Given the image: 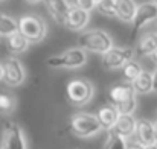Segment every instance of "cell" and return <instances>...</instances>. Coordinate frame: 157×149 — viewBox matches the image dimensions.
Masks as SVG:
<instances>
[{
	"mask_svg": "<svg viewBox=\"0 0 157 149\" xmlns=\"http://www.w3.org/2000/svg\"><path fill=\"white\" fill-rule=\"evenodd\" d=\"M66 93H67V98L70 100V103H73L76 106H82V105H87L93 99L95 87L90 81L78 78V79H72L67 84Z\"/></svg>",
	"mask_w": 157,
	"mask_h": 149,
	"instance_id": "5b68a950",
	"label": "cell"
},
{
	"mask_svg": "<svg viewBox=\"0 0 157 149\" xmlns=\"http://www.w3.org/2000/svg\"><path fill=\"white\" fill-rule=\"evenodd\" d=\"M72 5L76 6V8H79V9H82V11L92 12V11L95 9V5H96V3H95L93 0H73Z\"/></svg>",
	"mask_w": 157,
	"mask_h": 149,
	"instance_id": "484cf974",
	"label": "cell"
},
{
	"mask_svg": "<svg viewBox=\"0 0 157 149\" xmlns=\"http://www.w3.org/2000/svg\"><path fill=\"white\" fill-rule=\"evenodd\" d=\"M137 3L134 0H116V17L124 23H131L136 14Z\"/></svg>",
	"mask_w": 157,
	"mask_h": 149,
	"instance_id": "2e32d148",
	"label": "cell"
},
{
	"mask_svg": "<svg viewBox=\"0 0 157 149\" xmlns=\"http://www.w3.org/2000/svg\"><path fill=\"white\" fill-rule=\"evenodd\" d=\"M150 58H151V59H153V61H154V62L157 64V49L154 50V52H153L151 55H150Z\"/></svg>",
	"mask_w": 157,
	"mask_h": 149,
	"instance_id": "f1b7e54d",
	"label": "cell"
},
{
	"mask_svg": "<svg viewBox=\"0 0 157 149\" xmlns=\"http://www.w3.org/2000/svg\"><path fill=\"white\" fill-rule=\"evenodd\" d=\"M131 99H136V93L131 87V84L128 82H121V84H114L110 90H108V100L113 106L121 105L124 102H128Z\"/></svg>",
	"mask_w": 157,
	"mask_h": 149,
	"instance_id": "30bf717a",
	"label": "cell"
},
{
	"mask_svg": "<svg viewBox=\"0 0 157 149\" xmlns=\"http://www.w3.org/2000/svg\"><path fill=\"white\" fill-rule=\"evenodd\" d=\"M25 2H28V3L34 5V3H40V2H43V0H25Z\"/></svg>",
	"mask_w": 157,
	"mask_h": 149,
	"instance_id": "4dcf8cb0",
	"label": "cell"
},
{
	"mask_svg": "<svg viewBox=\"0 0 157 149\" xmlns=\"http://www.w3.org/2000/svg\"><path fill=\"white\" fill-rule=\"evenodd\" d=\"M15 108V99L8 93H0V113L8 114L12 113Z\"/></svg>",
	"mask_w": 157,
	"mask_h": 149,
	"instance_id": "603a6c76",
	"label": "cell"
},
{
	"mask_svg": "<svg viewBox=\"0 0 157 149\" xmlns=\"http://www.w3.org/2000/svg\"><path fill=\"white\" fill-rule=\"evenodd\" d=\"M2 149H28L23 129L14 122H6L3 125Z\"/></svg>",
	"mask_w": 157,
	"mask_h": 149,
	"instance_id": "ba28073f",
	"label": "cell"
},
{
	"mask_svg": "<svg viewBox=\"0 0 157 149\" xmlns=\"http://www.w3.org/2000/svg\"><path fill=\"white\" fill-rule=\"evenodd\" d=\"M134 56V50L131 47H116L113 46L108 52L102 55V65L107 70H117L122 69L128 61Z\"/></svg>",
	"mask_w": 157,
	"mask_h": 149,
	"instance_id": "9c48e42d",
	"label": "cell"
},
{
	"mask_svg": "<svg viewBox=\"0 0 157 149\" xmlns=\"http://www.w3.org/2000/svg\"><path fill=\"white\" fill-rule=\"evenodd\" d=\"M93 2H95V3H96V2H99V0H93Z\"/></svg>",
	"mask_w": 157,
	"mask_h": 149,
	"instance_id": "e575fe53",
	"label": "cell"
},
{
	"mask_svg": "<svg viewBox=\"0 0 157 149\" xmlns=\"http://www.w3.org/2000/svg\"><path fill=\"white\" fill-rule=\"evenodd\" d=\"M86 62H87V52H84L81 47H70L59 55H53L46 59V64L52 69H69V70L79 69L86 65Z\"/></svg>",
	"mask_w": 157,
	"mask_h": 149,
	"instance_id": "277c9868",
	"label": "cell"
},
{
	"mask_svg": "<svg viewBox=\"0 0 157 149\" xmlns=\"http://www.w3.org/2000/svg\"><path fill=\"white\" fill-rule=\"evenodd\" d=\"M134 139L142 143L144 146H150L156 143V136H154V125L148 119H139L136 122V131H134Z\"/></svg>",
	"mask_w": 157,
	"mask_h": 149,
	"instance_id": "7c38bea8",
	"label": "cell"
},
{
	"mask_svg": "<svg viewBox=\"0 0 157 149\" xmlns=\"http://www.w3.org/2000/svg\"><path fill=\"white\" fill-rule=\"evenodd\" d=\"M131 87L136 95H148L153 91V73L142 70V73L131 82Z\"/></svg>",
	"mask_w": 157,
	"mask_h": 149,
	"instance_id": "ac0fdd59",
	"label": "cell"
},
{
	"mask_svg": "<svg viewBox=\"0 0 157 149\" xmlns=\"http://www.w3.org/2000/svg\"><path fill=\"white\" fill-rule=\"evenodd\" d=\"M70 131L78 139H90L102 131L95 114L90 113H76L70 117Z\"/></svg>",
	"mask_w": 157,
	"mask_h": 149,
	"instance_id": "3957f363",
	"label": "cell"
},
{
	"mask_svg": "<svg viewBox=\"0 0 157 149\" xmlns=\"http://www.w3.org/2000/svg\"><path fill=\"white\" fill-rule=\"evenodd\" d=\"M90 21V12L82 11L76 6H70L69 14L66 17V28L70 31H84Z\"/></svg>",
	"mask_w": 157,
	"mask_h": 149,
	"instance_id": "8fae6325",
	"label": "cell"
},
{
	"mask_svg": "<svg viewBox=\"0 0 157 149\" xmlns=\"http://www.w3.org/2000/svg\"><path fill=\"white\" fill-rule=\"evenodd\" d=\"M2 73H3L2 79L9 87H18L26 79V70H25L23 64L14 56L6 58L2 62Z\"/></svg>",
	"mask_w": 157,
	"mask_h": 149,
	"instance_id": "8992f818",
	"label": "cell"
},
{
	"mask_svg": "<svg viewBox=\"0 0 157 149\" xmlns=\"http://www.w3.org/2000/svg\"><path fill=\"white\" fill-rule=\"evenodd\" d=\"M95 9L104 17H116V0H99Z\"/></svg>",
	"mask_w": 157,
	"mask_h": 149,
	"instance_id": "7402d4cb",
	"label": "cell"
},
{
	"mask_svg": "<svg viewBox=\"0 0 157 149\" xmlns=\"http://www.w3.org/2000/svg\"><path fill=\"white\" fill-rule=\"evenodd\" d=\"M157 20V6L153 2H145L137 5L136 14L131 21V38H136L139 31L145 28L147 24L153 23Z\"/></svg>",
	"mask_w": 157,
	"mask_h": 149,
	"instance_id": "52a82bcc",
	"label": "cell"
},
{
	"mask_svg": "<svg viewBox=\"0 0 157 149\" xmlns=\"http://www.w3.org/2000/svg\"><path fill=\"white\" fill-rule=\"evenodd\" d=\"M46 8L49 11V14L52 15V18L61 26H66V17L69 14V9L72 6V3L69 0H44Z\"/></svg>",
	"mask_w": 157,
	"mask_h": 149,
	"instance_id": "5bb4252c",
	"label": "cell"
},
{
	"mask_svg": "<svg viewBox=\"0 0 157 149\" xmlns=\"http://www.w3.org/2000/svg\"><path fill=\"white\" fill-rule=\"evenodd\" d=\"M2 75L3 73H2V62H0V81H2Z\"/></svg>",
	"mask_w": 157,
	"mask_h": 149,
	"instance_id": "d6a6232c",
	"label": "cell"
},
{
	"mask_svg": "<svg viewBox=\"0 0 157 149\" xmlns=\"http://www.w3.org/2000/svg\"><path fill=\"white\" fill-rule=\"evenodd\" d=\"M117 116H119V114H117V111L114 110L113 105H104V106H101V108L96 111V114H95V117H96V120L99 122L101 128H102V129H107V131H110V129L114 126Z\"/></svg>",
	"mask_w": 157,
	"mask_h": 149,
	"instance_id": "9a60e30c",
	"label": "cell"
},
{
	"mask_svg": "<svg viewBox=\"0 0 157 149\" xmlns=\"http://www.w3.org/2000/svg\"><path fill=\"white\" fill-rule=\"evenodd\" d=\"M137 53L140 56H150L157 49V31L144 34L137 41Z\"/></svg>",
	"mask_w": 157,
	"mask_h": 149,
	"instance_id": "e0dca14e",
	"label": "cell"
},
{
	"mask_svg": "<svg viewBox=\"0 0 157 149\" xmlns=\"http://www.w3.org/2000/svg\"><path fill=\"white\" fill-rule=\"evenodd\" d=\"M153 125H154V136H156V143H157V120L153 122Z\"/></svg>",
	"mask_w": 157,
	"mask_h": 149,
	"instance_id": "f546056e",
	"label": "cell"
},
{
	"mask_svg": "<svg viewBox=\"0 0 157 149\" xmlns=\"http://www.w3.org/2000/svg\"><path fill=\"white\" fill-rule=\"evenodd\" d=\"M15 32H18L17 20L12 18L11 15L0 12V37H9Z\"/></svg>",
	"mask_w": 157,
	"mask_h": 149,
	"instance_id": "ffe728a7",
	"label": "cell"
},
{
	"mask_svg": "<svg viewBox=\"0 0 157 149\" xmlns=\"http://www.w3.org/2000/svg\"><path fill=\"white\" fill-rule=\"evenodd\" d=\"M136 119L133 114H119L117 119H116V123L114 126L110 129L111 132L124 137V139H130L134 136V131H136Z\"/></svg>",
	"mask_w": 157,
	"mask_h": 149,
	"instance_id": "4fadbf2b",
	"label": "cell"
},
{
	"mask_svg": "<svg viewBox=\"0 0 157 149\" xmlns=\"http://www.w3.org/2000/svg\"><path fill=\"white\" fill-rule=\"evenodd\" d=\"M0 2H2V0H0Z\"/></svg>",
	"mask_w": 157,
	"mask_h": 149,
	"instance_id": "d590c367",
	"label": "cell"
},
{
	"mask_svg": "<svg viewBox=\"0 0 157 149\" xmlns=\"http://www.w3.org/2000/svg\"><path fill=\"white\" fill-rule=\"evenodd\" d=\"M153 91H157V67L153 72Z\"/></svg>",
	"mask_w": 157,
	"mask_h": 149,
	"instance_id": "83f0119b",
	"label": "cell"
},
{
	"mask_svg": "<svg viewBox=\"0 0 157 149\" xmlns=\"http://www.w3.org/2000/svg\"><path fill=\"white\" fill-rule=\"evenodd\" d=\"M125 149H145V146L142 143H139L136 139L130 137L128 140L125 139Z\"/></svg>",
	"mask_w": 157,
	"mask_h": 149,
	"instance_id": "4316f807",
	"label": "cell"
},
{
	"mask_svg": "<svg viewBox=\"0 0 157 149\" xmlns=\"http://www.w3.org/2000/svg\"><path fill=\"white\" fill-rule=\"evenodd\" d=\"M104 149H125V139L114 132H110Z\"/></svg>",
	"mask_w": 157,
	"mask_h": 149,
	"instance_id": "cb8c5ba5",
	"label": "cell"
},
{
	"mask_svg": "<svg viewBox=\"0 0 157 149\" xmlns=\"http://www.w3.org/2000/svg\"><path fill=\"white\" fill-rule=\"evenodd\" d=\"M113 46V37L102 29H89L81 32L78 37V47H81L84 52H95L104 55Z\"/></svg>",
	"mask_w": 157,
	"mask_h": 149,
	"instance_id": "6da1fadb",
	"label": "cell"
},
{
	"mask_svg": "<svg viewBox=\"0 0 157 149\" xmlns=\"http://www.w3.org/2000/svg\"><path fill=\"white\" fill-rule=\"evenodd\" d=\"M17 24H18V32L29 41V44L40 43L41 40H44V37L48 34V24H46L44 18H41L40 15H35V14H26V15L20 17Z\"/></svg>",
	"mask_w": 157,
	"mask_h": 149,
	"instance_id": "7a4b0ae2",
	"label": "cell"
},
{
	"mask_svg": "<svg viewBox=\"0 0 157 149\" xmlns=\"http://www.w3.org/2000/svg\"><path fill=\"white\" fill-rule=\"evenodd\" d=\"M151 2H153V3H154V5L157 6V0H151Z\"/></svg>",
	"mask_w": 157,
	"mask_h": 149,
	"instance_id": "836d02e7",
	"label": "cell"
},
{
	"mask_svg": "<svg viewBox=\"0 0 157 149\" xmlns=\"http://www.w3.org/2000/svg\"><path fill=\"white\" fill-rule=\"evenodd\" d=\"M136 108H137V99H131L128 102H124V103L114 106L117 114H133L136 111Z\"/></svg>",
	"mask_w": 157,
	"mask_h": 149,
	"instance_id": "d4e9b609",
	"label": "cell"
},
{
	"mask_svg": "<svg viewBox=\"0 0 157 149\" xmlns=\"http://www.w3.org/2000/svg\"><path fill=\"white\" fill-rule=\"evenodd\" d=\"M145 149H157V143H154V145H150V146H145Z\"/></svg>",
	"mask_w": 157,
	"mask_h": 149,
	"instance_id": "1f68e13d",
	"label": "cell"
},
{
	"mask_svg": "<svg viewBox=\"0 0 157 149\" xmlns=\"http://www.w3.org/2000/svg\"><path fill=\"white\" fill-rule=\"evenodd\" d=\"M6 47L12 53H21V52H26L28 50L29 41L20 32H15V34L6 37Z\"/></svg>",
	"mask_w": 157,
	"mask_h": 149,
	"instance_id": "d6986e66",
	"label": "cell"
},
{
	"mask_svg": "<svg viewBox=\"0 0 157 149\" xmlns=\"http://www.w3.org/2000/svg\"><path fill=\"white\" fill-rule=\"evenodd\" d=\"M142 65L136 61V59H131V61H128L124 67H122V76H124V79L128 82V84H131L140 73H142Z\"/></svg>",
	"mask_w": 157,
	"mask_h": 149,
	"instance_id": "44dd1931",
	"label": "cell"
}]
</instances>
